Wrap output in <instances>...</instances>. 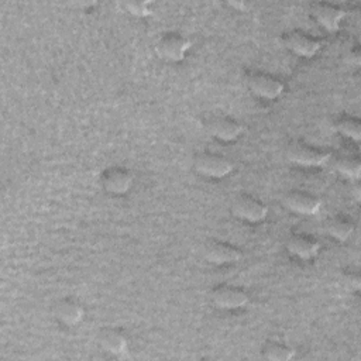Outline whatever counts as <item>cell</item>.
Wrapping results in <instances>:
<instances>
[{
    "mask_svg": "<svg viewBox=\"0 0 361 361\" xmlns=\"http://www.w3.org/2000/svg\"><path fill=\"white\" fill-rule=\"evenodd\" d=\"M97 341L104 351L113 355H121L128 348L127 334L118 327H104L99 333Z\"/></svg>",
    "mask_w": 361,
    "mask_h": 361,
    "instance_id": "9a60e30c",
    "label": "cell"
},
{
    "mask_svg": "<svg viewBox=\"0 0 361 361\" xmlns=\"http://www.w3.org/2000/svg\"><path fill=\"white\" fill-rule=\"evenodd\" d=\"M327 234L338 243H345L354 233V223L343 216H334L326 223Z\"/></svg>",
    "mask_w": 361,
    "mask_h": 361,
    "instance_id": "2e32d148",
    "label": "cell"
},
{
    "mask_svg": "<svg viewBox=\"0 0 361 361\" xmlns=\"http://www.w3.org/2000/svg\"><path fill=\"white\" fill-rule=\"evenodd\" d=\"M334 130L354 142H360L361 140V120L354 116H340L334 121Z\"/></svg>",
    "mask_w": 361,
    "mask_h": 361,
    "instance_id": "ac0fdd59",
    "label": "cell"
},
{
    "mask_svg": "<svg viewBox=\"0 0 361 361\" xmlns=\"http://www.w3.org/2000/svg\"><path fill=\"white\" fill-rule=\"evenodd\" d=\"M151 1H126L123 3L124 10L134 17H148L152 13Z\"/></svg>",
    "mask_w": 361,
    "mask_h": 361,
    "instance_id": "ffe728a7",
    "label": "cell"
},
{
    "mask_svg": "<svg viewBox=\"0 0 361 361\" xmlns=\"http://www.w3.org/2000/svg\"><path fill=\"white\" fill-rule=\"evenodd\" d=\"M193 169L204 178L209 179H223L228 176L233 169L234 164L230 158H227L223 154L212 152V151H203L197 152L193 157Z\"/></svg>",
    "mask_w": 361,
    "mask_h": 361,
    "instance_id": "3957f363",
    "label": "cell"
},
{
    "mask_svg": "<svg viewBox=\"0 0 361 361\" xmlns=\"http://www.w3.org/2000/svg\"><path fill=\"white\" fill-rule=\"evenodd\" d=\"M310 16L324 31L336 32L345 17V10L330 1H317L312 4Z\"/></svg>",
    "mask_w": 361,
    "mask_h": 361,
    "instance_id": "9c48e42d",
    "label": "cell"
},
{
    "mask_svg": "<svg viewBox=\"0 0 361 361\" xmlns=\"http://www.w3.org/2000/svg\"><path fill=\"white\" fill-rule=\"evenodd\" d=\"M248 90L258 99L262 100H276L283 94V82L267 72H251L247 76Z\"/></svg>",
    "mask_w": 361,
    "mask_h": 361,
    "instance_id": "8992f818",
    "label": "cell"
},
{
    "mask_svg": "<svg viewBox=\"0 0 361 361\" xmlns=\"http://www.w3.org/2000/svg\"><path fill=\"white\" fill-rule=\"evenodd\" d=\"M209 134L221 142H233L240 138L244 131V126L228 116H214L207 120Z\"/></svg>",
    "mask_w": 361,
    "mask_h": 361,
    "instance_id": "7c38bea8",
    "label": "cell"
},
{
    "mask_svg": "<svg viewBox=\"0 0 361 361\" xmlns=\"http://www.w3.org/2000/svg\"><path fill=\"white\" fill-rule=\"evenodd\" d=\"M340 279H341V285L350 292H357L361 286V276L357 271L347 269L341 274Z\"/></svg>",
    "mask_w": 361,
    "mask_h": 361,
    "instance_id": "44dd1931",
    "label": "cell"
},
{
    "mask_svg": "<svg viewBox=\"0 0 361 361\" xmlns=\"http://www.w3.org/2000/svg\"><path fill=\"white\" fill-rule=\"evenodd\" d=\"M134 183V176L130 169L111 165L102 171L100 173V185L103 190L111 196H124L127 195Z\"/></svg>",
    "mask_w": 361,
    "mask_h": 361,
    "instance_id": "52a82bcc",
    "label": "cell"
},
{
    "mask_svg": "<svg viewBox=\"0 0 361 361\" xmlns=\"http://www.w3.org/2000/svg\"><path fill=\"white\" fill-rule=\"evenodd\" d=\"M192 44L188 37L178 31H165L162 32L155 44L154 51L157 56L169 63H178L185 59Z\"/></svg>",
    "mask_w": 361,
    "mask_h": 361,
    "instance_id": "7a4b0ae2",
    "label": "cell"
},
{
    "mask_svg": "<svg viewBox=\"0 0 361 361\" xmlns=\"http://www.w3.org/2000/svg\"><path fill=\"white\" fill-rule=\"evenodd\" d=\"M282 45L292 52L293 55L299 56V58H306L310 59L313 56H316L320 49H322V41L303 31V30H290L283 32V35L281 37Z\"/></svg>",
    "mask_w": 361,
    "mask_h": 361,
    "instance_id": "277c9868",
    "label": "cell"
},
{
    "mask_svg": "<svg viewBox=\"0 0 361 361\" xmlns=\"http://www.w3.org/2000/svg\"><path fill=\"white\" fill-rule=\"evenodd\" d=\"M285 155L289 162L302 168H322L331 158V152L329 149L302 140H296L288 144Z\"/></svg>",
    "mask_w": 361,
    "mask_h": 361,
    "instance_id": "6da1fadb",
    "label": "cell"
},
{
    "mask_svg": "<svg viewBox=\"0 0 361 361\" xmlns=\"http://www.w3.org/2000/svg\"><path fill=\"white\" fill-rule=\"evenodd\" d=\"M261 354L269 361H288L295 357V350L283 341L268 340L261 348Z\"/></svg>",
    "mask_w": 361,
    "mask_h": 361,
    "instance_id": "e0dca14e",
    "label": "cell"
},
{
    "mask_svg": "<svg viewBox=\"0 0 361 361\" xmlns=\"http://www.w3.org/2000/svg\"><path fill=\"white\" fill-rule=\"evenodd\" d=\"M228 4H230V6H234L235 8H238V10H241V11L245 8V3H241V1H240V3H228Z\"/></svg>",
    "mask_w": 361,
    "mask_h": 361,
    "instance_id": "7402d4cb",
    "label": "cell"
},
{
    "mask_svg": "<svg viewBox=\"0 0 361 361\" xmlns=\"http://www.w3.org/2000/svg\"><path fill=\"white\" fill-rule=\"evenodd\" d=\"M283 204L293 213L302 216L316 214L322 207V200L319 196L313 195L309 190L292 189L288 190L283 196Z\"/></svg>",
    "mask_w": 361,
    "mask_h": 361,
    "instance_id": "30bf717a",
    "label": "cell"
},
{
    "mask_svg": "<svg viewBox=\"0 0 361 361\" xmlns=\"http://www.w3.org/2000/svg\"><path fill=\"white\" fill-rule=\"evenodd\" d=\"M231 213L234 217L247 223H261L268 216L267 204L248 193L237 195L231 202Z\"/></svg>",
    "mask_w": 361,
    "mask_h": 361,
    "instance_id": "5b68a950",
    "label": "cell"
},
{
    "mask_svg": "<svg viewBox=\"0 0 361 361\" xmlns=\"http://www.w3.org/2000/svg\"><path fill=\"white\" fill-rule=\"evenodd\" d=\"M285 247L292 257L302 261H309L316 258L322 248L320 241L306 233H292L288 237Z\"/></svg>",
    "mask_w": 361,
    "mask_h": 361,
    "instance_id": "4fadbf2b",
    "label": "cell"
},
{
    "mask_svg": "<svg viewBox=\"0 0 361 361\" xmlns=\"http://www.w3.org/2000/svg\"><path fill=\"white\" fill-rule=\"evenodd\" d=\"M336 169L341 176L350 180H358L361 175V159L353 154L341 155L336 161Z\"/></svg>",
    "mask_w": 361,
    "mask_h": 361,
    "instance_id": "d6986e66",
    "label": "cell"
},
{
    "mask_svg": "<svg viewBox=\"0 0 361 361\" xmlns=\"http://www.w3.org/2000/svg\"><path fill=\"white\" fill-rule=\"evenodd\" d=\"M210 298L212 303L220 310H237L244 307L250 300L248 293L243 288L228 283H220L214 286L212 289Z\"/></svg>",
    "mask_w": 361,
    "mask_h": 361,
    "instance_id": "ba28073f",
    "label": "cell"
},
{
    "mask_svg": "<svg viewBox=\"0 0 361 361\" xmlns=\"http://www.w3.org/2000/svg\"><path fill=\"white\" fill-rule=\"evenodd\" d=\"M55 317L65 326H76L85 317V309L80 302L73 298H62L54 305Z\"/></svg>",
    "mask_w": 361,
    "mask_h": 361,
    "instance_id": "5bb4252c",
    "label": "cell"
},
{
    "mask_svg": "<svg viewBox=\"0 0 361 361\" xmlns=\"http://www.w3.org/2000/svg\"><path fill=\"white\" fill-rule=\"evenodd\" d=\"M204 258L213 265H230L243 258V252L238 247L220 240H210L203 248Z\"/></svg>",
    "mask_w": 361,
    "mask_h": 361,
    "instance_id": "8fae6325",
    "label": "cell"
}]
</instances>
